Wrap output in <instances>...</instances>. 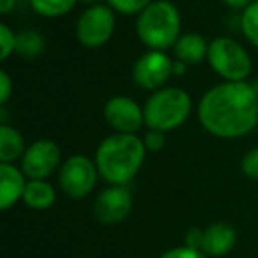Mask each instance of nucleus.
I'll use <instances>...</instances> for the list:
<instances>
[{
	"instance_id": "1",
	"label": "nucleus",
	"mask_w": 258,
	"mask_h": 258,
	"mask_svg": "<svg viewBox=\"0 0 258 258\" xmlns=\"http://www.w3.org/2000/svg\"><path fill=\"white\" fill-rule=\"evenodd\" d=\"M198 117L214 137H244L258 124V96L244 82L221 83L202 97Z\"/></svg>"
},
{
	"instance_id": "2",
	"label": "nucleus",
	"mask_w": 258,
	"mask_h": 258,
	"mask_svg": "<svg viewBox=\"0 0 258 258\" xmlns=\"http://www.w3.org/2000/svg\"><path fill=\"white\" fill-rule=\"evenodd\" d=\"M145 144L137 135L117 133L97 147L96 166L104 180L124 186L140 172L145 159Z\"/></svg>"
},
{
	"instance_id": "3",
	"label": "nucleus",
	"mask_w": 258,
	"mask_h": 258,
	"mask_svg": "<svg viewBox=\"0 0 258 258\" xmlns=\"http://www.w3.org/2000/svg\"><path fill=\"white\" fill-rule=\"evenodd\" d=\"M137 34L152 50H165L177 43L180 34L179 9L166 0H156L140 13Z\"/></svg>"
},
{
	"instance_id": "4",
	"label": "nucleus",
	"mask_w": 258,
	"mask_h": 258,
	"mask_svg": "<svg viewBox=\"0 0 258 258\" xmlns=\"http://www.w3.org/2000/svg\"><path fill=\"white\" fill-rule=\"evenodd\" d=\"M191 111V99L189 94L182 89L170 87V89L156 90L149 97L147 104L144 108L145 124L149 129H158V131H172L179 127L187 118Z\"/></svg>"
},
{
	"instance_id": "5",
	"label": "nucleus",
	"mask_w": 258,
	"mask_h": 258,
	"mask_svg": "<svg viewBox=\"0 0 258 258\" xmlns=\"http://www.w3.org/2000/svg\"><path fill=\"white\" fill-rule=\"evenodd\" d=\"M209 64L228 82H242L251 73V58L237 41L218 37L209 44Z\"/></svg>"
},
{
	"instance_id": "6",
	"label": "nucleus",
	"mask_w": 258,
	"mask_h": 258,
	"mask_svg": "<svg viewBox=\"0 0 258 258\" xmlns=\"http://www.w3.org/2000/svg\"><path fill=\"white\" fill-rule=\"evenodd\" d=\"M115 30L113 11L106 6H90L78 20L76 36L87 48H99L110 41Z\"/></svg>"
},
{
	"instance_id": "7",
	"label": "nucleus",
	"mask_w": 258,
	"mask_h": 258,
	"mask_svg": "<svg viewBox=\"0 0 258 258\" xmlns=\"http://www.w3.org/2000/svg\"><path fill=\"white\" fill-rule=\"evenodd\" d=\"M97 166L85 156H71L60 170V186L71 198H83L94 189Z\"/></svg>"
},
{
	"instance_id": "8",
	"label": "nucleus",
	"mask_w": 258,
	"mask_h": 258,
	"mask_svg": "<svg viewBox=\"0 0 258 258\" xmlns=\"http://www.w3.org/2000/svg\"><path fill=\"white\" fill-rule=\"evenodd\" d=\"M173 75V60L159 50L142 55L133 68V78L145 90H158Z\"/></svg>"
},
{
	"instance_id": "9",
	"label": "nucleus",
	"mask_w": 258,
	"mask_h": 258,
	"mask_svg": "<svg viewBox=\"0 0 258 258\" xmlns=\"http://www.w3.org/2000/svg\"><path fill=\"white\" fill-rule=\"evenodd\" d=\"M60 161V149L51 140H37L25 151L22 172L30 180H44L55 172Z\"/></svg>"
},
{
	"instance_id": "10",
	"label": "nucleus",
	"mask_w": 258,
	"mask_h": 258,
	"mask_svg": "<svg viewBox=\"0 0 258 258\" xmlns=\"http://www.w3.org/2000/svg\"><path fill=\"white\" fill-rule=\"evenodd\" d=\"M104 118L118 133L135 135L145 124L144 110L133 99L124 96L111 97L104 106Z\"/></svg>"
},
{
	"instance_id": "11",
	"label": "nucleus",
	"mask_w": 258,
	"mask_h": 258,
	"mask_svg": "<svg viewBox=\"0 0 258 258\" xmlns=\"http://www.w3.org/2000/svg\"><path fill=\"white\" fill-rule=\"evenodd\" d=\"M133 198L124 186H113L104 189L94 204V214L104 225H117L124 221L131 212Z\"/></svg>"
},
{
	"instance_id": "12",
	"label": "nucleus",
	"mask_w": 258,
	"mask_h": 258,
	"mask_svg": "<svg viewBox=\"0 0 258 258\" xmlns=\"http://www.w3.org/2000/svg\"><path fill=\"white\" fill-rule=\"evenodd\" d=\"M237 242V232L226 223H214L202 233L200 251L209 256H223L233 249Z\"/></svg>"
},
{
	"instance_id": "13",
	"label": "nucleus",
	"mask_w": 258,
	"mask_h": 258,
	"mask_svg": "<svg viewBox=\"0 0 258 258\" xmlns=\"http://www.w3.org/2000/svg\"><path fill=\"white\" fill-rule=\"evenodd\" d=\"M25 173L11 163H0V209L8 211L25 193Z\"/></svg>"
},
{
	"instance_id": "14",
	"label": "nucleus",
	"mask_w": 258,
	"mask_h": 258,
	"mask_svg": "<svg viewBox=\"0 0 258 258\" xmlns=\"http://www.w3.org/2000/svg\"><path fill=\"white\" fill-rule=\"evenodd\" d=\"M173 51L177 55V60L184 64H198L209 53V46L205 39L198 34H184L173 44Z\"/></svg>"
},
{
	"instance_id": "15",
	"label": "nucleus",
	"mask_w": 258,
	"mask_h": 258,
	"mask_svg": "<svg viewBox=\"0 0 258 258\" xmlns=\"http://www.w3.org/2000/svg\"><path fill=\"white\" fill-rule=\"evenodd\" d=\"M55 198H57L55 189L48 182H44V180H30V182H27L22 200L30 209L44 211V209L51 207L55 204Z\"/></svg>"
},
{
	"instance_id": "16",
	"label": "nucleus",
	"mask_w": 258,
	"mask_h": 258,
	"mask_svg": "<svg viewBox=\"0 0 258 258\" xmlns=\"http://www.w3.org/2000/svg\"><path fill=\"white\" fill-rule=\"evenodd\" d=\"M25 154V144L22 135L9 125L0 127V161L13 163Z\"/></svg>"
},
{
	"instance_id": "17",
	"label": "nucleus",
	"mask_w": 258,
	"mask_h": 258,
	"mask_svg": "<svg viewBox=\"0 0 258 258\" xmlns=\"http://www.w3.org/2000/svg\"><path fill=\"white\" fill-rule=\"evenodd\" d=\"M44 50V39L36 30H23L16 36V51L25 58H34Z\"/></svg>"
},
{
	"instance_id": "18",
	"label": "nucleus",
	"mask_w": 258,
	"mask_h": 258,
	"mask_svg": "<svg viewBox=\"0 0 258 258\" xmlns=\"http://www.w3.org/2000/svg\"><path fill=\"white\" fill-rule=\"evenodd\" d=\"M34 11L46 18L64 16L75 8L76 0H30Z\"/></svg>"
},
{
	"instance_id": "19",
	"label": "nucleus",
	"mask_w": 258,
	"mask_h": 258,
	"mask_svg": "<svg viewBox=\"0 0 258 258\" xmlns=\"http://www.w3.org/2000/svg\"><path fill=\"white\" fill-rule=\"evenodd\" d=\"M240 25H242V32L247 37V41L258 46V0L251 2L246 11L242 13Z\"/></svg>"
},
{
	"instance_id": "20",
	"label": "nucleus",
	"mask_w": 258,
	"mask_h": 258,
	"mask_svg": "<svg viewBox=\"0 0 258 258\" xmlns=\"http://www.w3.org/2000/svg\"><path fill=\"white\" fill-rule=\"evenodd\" d=\"M108 4L122 15H137L147 9L152 4V0H108Z\"/></svg>"
},
{
	"instance_id": "21",
	"label": "nucleus",
	"mask_w": 258,
	"mask_h": 258,
	"mask_svg": "<svg viewBox=\"0 0 258 258\" xmlns=\"http://www.w3.org/2000/svg\"><path fill=\"white\" fill-rule=\"evenodd\" d=\"M0 46H2V55H0L2 60H6L16 50V36L6 23L0 25Z\"/></svg>"
},
{
	"instance_id": "22",
	"label": "nucleus",
	"mask_w": 258,
	"mask_h": 258,
	"mask_svg": "<svg viewBox=\"0 0 258 258\" xmlns=\"http://www.w3.org/2000/svg\"><path fill=\"white\" fill-rule=\"evenodd\" d=\"M144 144L147 151H152V152L161 151V149L165 147V133L158 131V129H149L144 138Z\"/></svg>"
},
{
	"instance_id": "23",
	"label": "nucleus",
	"mask_w": 258,
	"mask_h": 258,
	"mask_svg": "<svg viewBox=\"0 0 258 258\" xmlns=\"http://www.w3.org/2000/svg\"><path fill=\"white\" fill-rule=\"evenodd\" d=\"M242 172L249 179H258V147L251 149L242 159Z\"/></svg>"
},
{
	"instance_id": "24",
	"label": "nucleus",
	"mask_w": 258,
	"mask_h": 258,
	"mask_svg": "<svg viewBox=\"0 0 258 258\" xmlns=\"http://www.w3.org/2000/svg\"><path fill=\"white\" fill-rule=\"evenodd\" d=\"M161 258H207V254L184 246V247H173V249L166 251L165 254H161Z\"/></svg>"
},
{
	"instance_id": "25",
	"label": "nucleus",
	"mask_w": 258,
	"mask_h": 258,
	"mask_svg": "<svg viewBox=\"0 0 258 258\" xmlns=\"http://www.w3.org/2000/svg\"><path fill=\"white\" fill-rule=\"evenodd\" d=\"M11 90H13V83L11 78L6 71L0 73V104H6L8 99L11 97Z\"/></svg>"
},
{
	"instance_id": "26",
	"label": "nucleus",
	"mask_w": 258,
	"mask_h": 258,
	"mask_svg": "<svg viewBox=\"0 0 258 258\" xmlns=\"http://www.w3.org/2000/svg\"><path fill=\"white\" fill-rule=\"evenodd\" d=\"M202 233H204V230L191 228L189 232H187V235H186V246L191 247V249L200 251V247H202Z\"/></svg>"
},
{
	"instance_id": "27",
	"label": "nucleus",
	"mask_w": 258,
	"mask_h": 258,
	"mask_svg": "<svg viewBox=\"0 0 258 258\" xmlns=\"http://www.w3.org/2000/svg\"><path fill=\"white\" fill-rule=\"evenodd\" d=\"M226 6H230V8L233 9H240V8H247V6L251 4V0H223Z\"/></svg>"
},
{
	"instance_id": "28",
	"label": "nucleus",
	"mask_w": 258,
	"mask_h": 258,
	"mask_svg": "<svg viewBox=\"0 0 258 258\" xmlns=\"http://www.w3.org/2000/svg\"><path fill=\"white\" fill-rule=\"evenodd\" d=\"M16 0H0V13L2 15H8V13H11V9L15 8Z\"/></svg>"
},
{
	"instance_id": "29",
	"label": "nucleus",
	"mask_w": 258,
	"mask_h": 258,
	"mask_svg": "<svg viewBox=\"0 0 258 258\" xmlns=\"http://www.w3.org/2000/svg\"><path fill=\"white\" fill-rule=\"evenodd\" d=\"M186 73V64L180 60L173 62V75H184Z\"/></svg>"
},
{
	"instance_id": "30",
	"label": "nucleus",
	"mask_w": 258,
	"mask_h": 258,
	"mask_svg": "<svg viewBox=\"0 0 258 258\" xmlns=\"http://www.w3.org/2000/svg\"><path fill=\"white\" fill-rule=\"evenodd\" d=\"M82 2H85V4H90V6H97L101 0H82Z\"/></svg>"
}]
</instances>
